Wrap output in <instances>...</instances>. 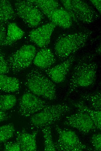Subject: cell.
Returning a JSON list of instances; mask_svg holds the SVG:
<instances>
[{
    "mask_svg": "<svg viewBox=\"0 0 101 151\" xmlns=\"http://www.w3.org/2000/svg\"><path fill=\"white\" fill-rule=\"evenodd\" d=\"M17 101L16 97L10 94H0V110L4 112L12 109Z\"/></svg>",
    "mask_w": 101,
    "mask_h": 151,
    "instance_id": "obj_21",
    "label": "cell"
},
{
    "mask_svg": "<svg viewBox=\"0 0 101 151\" xmlns=\"http://www.w3.org/2000/svg\"><path fill=\"white\" fill-rule=\"evenodd\" d=\"M91 2L95 7L100 13L101 11V0H91Z\"/></svg>",
    "mask_w": 101,
    "mask_h": 151,
    "instance_id": "obj_31",
    "label": "cell"
},
{
    "mask_svg": "<svg viewBox=\"0 0 101 151\" xmlns=\"http://www.w3.org/2000/svg\"><path fill=\"white\" fill-rule=\"evenodd\" d=\"M25 33L15 23H9L8 24L6 36L2 46L13 45L23 37Z\"/></svg>",
    "mask_w": 101,
    "mask_h": 151,
    "instance_id": "obj_16",
    "label": "cell"
},
{
    "mask_svg": "<svg viewBox=\"0 0 101 151\" xmlns=\"http://www.w3.org/2000/svg\"><path fill=\"white\" fill-rule=\"evenodd\" d=\"M81 97L84 100L88 101L94 110L101 111V94L100 91L91 94H84Z\"/></svg>",
    "mask_w": 101,
    "mask_h": 151,
    "instance_id": "obj_22",
    "label": "cell"
},
{
    "mask_svg": "<svg viewBox=\"0 0 101 151\" xmlns=\"http://www.w3.org/2000/svg\"><path fill=\"white\" fill-rule=\"evenodd\" d=\"M56 26L52 22L44 24L31 31L29 35V39L38 47L44 48L49 44Z\"/></svg>",
    "mask_w": 101,
    "mask_h": 151,
    "instance_id": "obj_11",
    "label": "cell"
},
{
    "mask_svg": "<svg viewBox=\"0 0 101 151\" xmlns=\"http://www.w3.org/2000/svg\"><path fill=\"white\" fill-rule=\"evenodd\" d=\"M36 51L34 46L27 44L10 54L7 60L10 70L16 74L28 67L33 60Z\"/></svg>",
    "mask_w": 101,
    "mask_h": 151,
    "instance_id": "obj_5",
    "label": "cell"
},
{
    "mask_svg": "<svg viewBox=\"0 0 101 151\" xmlns=\"http://www.w3.org/2000/svg\"><path fill=\"white\" fill-rule=\"evenodd\" d=\"M55 127L58 134V139L54 143L56 150L81 151L84 149L92 150L81 141L75 132L62 128L58 125Z\"/></svg>",
    "mask_w": 101,
    "mask_h": 151,
    "instance_id": "obj_6",
    "label": "cell"
},
{
    "mask_svg": "<svg viewBox=\"0 0 101 151\" xmlns=\"http://www.w3.org/2000/svg\"><path fill=\"white\" fill-rule=\"evenodd\" d=\"M48 105L45 101L30 91H27L20 98L18 112L23 117H28L42 110Z\"/></svg>",
    "mask_w": 101,
    "mask_h": 151,
    "instance_id": "obj_8",
    "label": "cell"
},
{
    "mask_svg": "<svg viewBox=\"0 0 101 151\" xmlns=\"http://www.w3.org/2000/svg\"><path fill=\"white\" fill-rule=\"evenodd\" d=\"M25 85L37 96L53 100L56 98L55 84L40 71L33 69L26 76Z\"/></svg>",
    "mask_w": 101,
    "mask_h": 151,
    "instance_id": "obj_3",
    "label": "cell"
},
{
    "mask_svg": "<svg viewBox=\"0 0 101 151\" xmlns=\"http://www.w3.org/2000/svg\"><path fill=\"white\" fill-rule=\"evenodd\" d=\"M92 32H80L61 35L54 45L55 55L61 60H64L85 45Z\"/></svg>",
    "mask_w": 101,
    "mask_h": 151,
    "instance_id": "obj_2",
    "label": "cell"
},
{
    "mask_svg": "<svg viewBox=\"0 0 101 151\" xmlns=\"http://www.w3.org/2000/svg\"><path fill=\"white\" fill-rule=\"evenodd\" d=\"M20 82L17 78L0 74V91L6 92H14L20 88Z\"/></svg>",
    "mask_w": 101,
    "mask_h": 151,
    "instance_id": "obj_19",
    "label": "cell"
},
{
    "mask_svg": "<svg viewBox=\"0 0 101 151\" xmlns=\"http://www.w3.org/2000/svg\"><path fill=\"white\" fill-rule=\"evenodd\" d=\"M60 1L64 6V8L69 14L72 20L76 23H78V21L75 17L72 9L71 0H62Z\"/></svg>",
    "mask_w": 101,
    "mask_h": 151,
    "instance_id": "obj_28",
    "label": "cell"
},
{
    "mask_svg": "<svg viewBox=\"0 0 101 151\" xmlns=\"http://www.w3.org/2000/svg\"><path fill=\"white\" fill-rule=\"evenodd\" d=\"M75 60V56L71 55L62 63L45 70L44 71L54 82L59 83L63 82Z\"/></svg>",
    "mask_w": 101,
    "mask_h": 151,
    "instance_id": "obj_12",
    "label": "cell"
},
{
    "mask_svg": "<svg viewBox=\"0 0 101 151\" xmlns=\"http://www.w3.org/2000/svg\"><path fill=\"white\" fill-rule=\"evenodd\" d=\"M1 149V146L0 145V150Z\"/></svg>",
    "mask_w": 101,
    "mask_h": 151,
    "instance_id": "obj_32",
    "label": "cell"
},
{
    "mask_svg": "<svg viewBox=\"0 0 101 151\" xmlns=\"http://www.w3.org/2000/svg\"><path fill=\"white\" fill-rule=\"evenodd\" d=\"M56 60L52 50L49 48H43L35 55L33 60L34 64L41 69H47L53 64Z\"/></svg>",
    "mask_w": 101,
    "mask_h": 151,
    "instance_id": "obj_15",
    "label": "cell"
},
{
    "mask_svg": "<svg viewBox=\"0 0 101 151\" xmlns=\"http://www.w3.org/2000/svg\"><path fill=\"white\" fill-rule=\"evenodd\" d=\"M3 151H21L20 147L19 144L16 142L6 141L4 142Z\"/></svg>",
    "mask_w": 101,
    "mask_h": 151,
    "instance_id": "obj_27",
    "label": "cell"
},
{
    "mask_svg": "<svg viewBox=\"0 0 101 151\" xmlns=\"http://www.w3.org/2000/svg\"><path fill=\"white\" fill-rule=\"evenodd\" d=\"M71 103L78 110L87 114L93 121L97 129H101V111L93 110L85 105L82 101L75 102L71 101Z\"/></svg>",
    "mask_w": 101,
    "mask_h": 151,
    "instance_id": "obj_18",
    "label": "cell"
},
{
    "mask_svg": "<svg viewBox=\"0 0 101 151\" xmlns=\"http://www.w3.org/2000/svg\"><path fill=\"white\" fill-rule=\"evenodd\" d=\"M89 59L85 57L81 59L75 66L71 78L66 97H68L76 89L88 87L95 82L98 65Z\"/></svg>",
    "mask_w": 101,
    "mask_h": 151,
    "instance_id": "obj_1",
    "label": "cell"
},
{
    "mask_svg": "<svg viewBox=\"0 0 101 151\" xmlns=\"http://www.w3.org/2000/svg\"><path fill=\"white\" fill-rule=\"evenodd\" d=\"M6 26H0V46H2L6 36Z\"/></svg>",
    "mask_w": 101,
    "mask_h": 151,
    "instance_id": "obj_29",
    "label": "cell"
},
{
    "mask_svg": "<svg viewBox=\"0 0 101 151\" xmlns=\"http://www.w3.org/2000/svg\"><path fill=\"white\" fill-rule=\"evenodd\" d=\"M11 118V115L6 112L0 110V123L7 120Z\"/></svg>",
    "mask_w": 101,
    "mask_h": 151,
    "instance_id": "obj_30",
    "label": "cell"
},
{
    "mask_svg": "<svg viewBox=\"0 0 101 151\" xmlns=\"http://www.w3.org/2000/svg\"><path fill=\"white\" fill-rule=\"evenodd\" d=\"M37 134V131L29 133L25 129L17 131L16 134V141L19 145L21 151L37 150L36 138Z\"/></svg>",
    "mask_w": 101,
    "mask_h": 151,
    "instance_id": "obj_13",
    "label": "cell"
},
{
    "mask_svg": "<svg viewBox=\"0 0 101 151\" xmlns=\"http://www.w3.org/2000/svg\"><path fill=\"white\" fill-rule=\"evenodd\" d=\"M71 2L72 11L78 21L89 24L98 17L94 10L84 1L71 0Z\"/></svg>",
    "mask_w": 101,
    "mask_h": 151,
    "instance_id": "obj_10",
    "label": "cell"
},
{
    "mask_svg": "<svg viewBox=\"0 0 101 151\" xmlns=\"http://www.w3.org/2000/svg\"><path fill=\"white\" fill-rule=\"evenodd\" d=\"M17 15L9 1H0V26H6L10 21L16 18Z\"/></svg>",
    "mask_w": 101,
    "mask_h": 151,
    "instance_id": "obj_17",
    "label": "cell"
},
{
    "mask_svg": "<svg viewBox=\"0 0 101 151\" xmlns=\"http://www.w3.org/2000/svg\"><path fill=\"white\" fill-rule=\"evenodd\" d=\"M44 139V149L45 151H56L51 134L50 126L41 128Z\"/></svg>",
    "mask_w": 101,
    "mask_h": 151,
    "instance_id": "obj_23",
    "label": "cell"
},
{
    "mask_svg": "<svg viewBox=\"0 0 101 151\" xmlns=\"http://www.w3.org/2000/svg\"><path fill=\"white\" fill-rule=\"evenodd\" d=\"M15 131V128L12 123L0 126V143L6 142L12 138Z\"/></svg>",
    "mask_w": 101,
    "mask_h": 151,
    "instance_id": "obj_24",
    "label": "cell"
},
{
    "mask_svg": "<svg viewBox=\"0 0 101 151\" xmlns=\"http://www.w3.org/2000/svg\"><path fill=\"white\" fill-rule=\"evenodd\" d=\"M46 16L51 11L59 7L60 5L54 0H29Z\"/></svg>",
    "mask_w": 101,
    "mask_h": 151,
    "instance_id": "obj_20",
    "label": "cell"
},
{
    "mask_svg": "<svg viewBox=\"0 0 101 151\" xmlns=\"http://www.w3.org/2000/svg\"><path fill=\"white\" fill-rule=\"evenodd\" d=\"M78 111L77 113L66 117L64 125L76 128L85 134L97 129L93 121L87 114Z\"/></svg>",
    "mask_w": 101,
    "mask_h": 151,
    "instance_id": "obj_9",
    "label": "cell"
},
{
    "mask_svg": "<svg viewBox=\"0 0 101 151\" xmlns=\"http://www.w3.org/2000/svg\"><path fill=\"white\" fill-rule=\"evenodd\" d=\"M17 15L29 27L39 25L43 16L40 10L29 0H17L15 3Z\"/></svg>",
    "mask_w": 101,
    "mask_h": 151,
    "instance_id": "obj_7",
    "label": "cell"
},
{
    "mask_svg": "<svg viewBox=\"0 0 101 151\" xmlns=\"http://www.w3.org/2000/svg\"><path fill=\"white\" fill-rule=\"evenodd\" d=\"M46 17L56 26L64 29L70 28L72 19L64 8L60 7L50 12Z\"/></svg>",
    "mask_w": 101,
    "mask_h": 151,
    "instance_id": "obj_14",
    "label": "cell"
},
{
    "mask_svg": "<svg viewBox=\"0 0 101 151\" xmlns=\"http://www.w3.org/2000/svg\"><path fill=\"white\" fill-rule=\"evenodd\" d=\"M10 70L8 63L5 55L0 50V74H5Z\"/></svg>",
    "mask_w": 101,
    "mask_h": 151,
    "instance_id": "obj_25",
    "label": "cell"
},
{
    "mask_svg": "<svg viewBox=\"0 0 101 151\" xmlns=\"http://www.w3.org/2000/svg\"><path fill=\"white\" fill-rule=\"evenodd\" d=\"M91 141L94 149L95 151L101 150V134L100 133L93 134L92 136Z\"/></svg>",
    "mask_w": 101,
    "mask_h": 151,
    "instance_id": "obj_26",
    "label": "cell"
},
{
    "mask_svg": "<svg viewBox=\"0 0 101 151\" xmlns=\"http://www.w3.org/2000/svg\"><path fill=\"white\" fill-rule=\"evenodd\" d=\"M71 109L69 106L65 104L48 105L42 110L30 116V123L37 128L50 126L59 120Z\"/></svg>",
    "mask_w": 101,
    "mask_h": 151,
    "instance_id": "obj_4",
    "label": "cell"
}]
</instances>
